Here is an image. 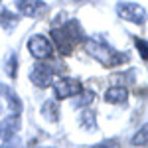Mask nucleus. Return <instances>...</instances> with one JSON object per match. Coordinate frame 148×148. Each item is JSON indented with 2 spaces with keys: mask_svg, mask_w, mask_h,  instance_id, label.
I'll use <instances>...</instances> for the list:
<instances>
[{
  "mask_svg": "<svg viewBox=\"0 0 148 148\" xmlns=\"http://www.w3.org/2000/svg\"><path fill=\"white\" fill-rule=\"evenodd\" d=\"M126 99H128L126 87L114 85V87H109V89L105 91V101L109 103V105H125Z\"/></svg>",
  "mask_w": 148,
  "mask_h": 148,
  "instance_id": "1a4fd4ad",
  "label": "nucleus"
},
{
  "mask_svg": "<svg viewBox=\"0 0 148 148\" xmlns=\"http://www.w3.org/2000/svg\"><path fill=\"white\" fill-rule=\"evenodd\" d=\"M134 42H136V47H138V51H140V53H142V61H146V42H144V40H134Z\"/></svg>",
  "mask_w": 148,
  "mask_h": 148,
  "instance_id": "2eb2a0df",
  "label": "nucleus"
},
{
  "mask_svg": "<svg viewBox=\"0 0 148 148\" xmlns=\"http://www.w3.org/2000/svg\"><path fill=\"white\" fill-rule=\"evenodd\" d=\"M44 116H47V121H57L59 119V109L53 101H46L44 105Z\"/></svg>",
  "mask_w": 148,
  "mask_h": 148,
  "instance_id": "ddd939ff",
  "label": "nucleus"
},
{
  "mask_svg": "<svg viewBox=\"0 0 148 148\" xmlns=\"http://www.w3.org/2000/svg\"><path fill=\"white\" fill-rule=\"evenodd\" d=\"M53 93H56V99H71V97H77L83 91V85L79 79H73V77H59L53 79L51 83Z\"/></svg>",
  "mask_w": 148,
  "mask_h": 148,
  "instance_id": "7ed1b4c3",
  "label": "nucleus"
},
{
  "mask_svg": "<svg viewBox=\"0 0 148 148\" xmlns=\"http://www.w3.org/2000/svg\"><path fill=\"white\" fill-rule=\"evenodd\" d=\"M0 97L6 101V105H8V111H10L12 114H20V113H22V109H24L22 99L18 97V93L14 91L12 87L4 85V83H0Z\"/></svg>",
  "mask_w": 148,
  "mask_h": 148,
  "instance_id": "0eeeda50",
  "label": "nucleus"
},
{
  "mask_svg": "<svg viewBox=\"0 0 148 148\" xmlns=\"http://www.w3.org/2000/svg\"><path fill=\"white\" fill-rule=\"evenodd\" d=\"M79 125L81 128L85 130H97V119H95V113L91 109H83L79 114Z\"/></svg>",
  "mask_w": 148,
  "mask_h": 148,
  "instance_id": "9b49d317",
  "label": "nucleus"
},
{
  "mask_svg": "<svg viewBox=\"0 0 148 148\" xmlns=\"http://www.w3.org/2000/svg\"><path fill=\"white\" fill-rule=\"evenodd\" d=\"M116 16L126 20V22L136 24V26H142L146 22V10L134 2H119L116 4Z\"/></svg>",
  "mask_w": 148,
  "mask_h": 148,
  "instance_id": "20e7f679",
  "label": "nucleus"
},
{
  "mask_svg": "<svg viewBox=\"0 0 148 148\" xmlns=\"http://www.w3.org/2000/svg\"><path fill=\"white\" fill-rule=\"evenodd\" d=\"M4 71H6L8 77L16 79V75H18V56H16V51L8 53L6 61H4Z\"/></svg>",
  "mask_w": 148,
  "mask_h": 148,
  "instance_id": "f8f14e48",
  "label": "nucleus"
},
{
  "mask_svg": "<svg viewBox=\"0 0 148 148\" xmlns=\"http://www.w3.org/2000/svg\"><path fill=\"white\" fill-rule=\"evenodd\" d=\"M18 22H20V16L14 14L10 8H2L0 10V26H2V30L12 32V30L18 28Z\"/></svg>",
  "mask_w": 148,
  "mask_h": 148,
  "instance_id": "9d476101",
  "label": "nucleus"
},
{
  "mask_svg": "<svg viewBox=\"0 0 148 148\" xmlns=\"http://www.w3.org/2000/svg\"><path fill=\"white\" fill-rule=\"evenodd\" d=\"M18 132H20V114H10L0 123V138L4 142L14 140Z\"/></svg>",
  "mask_w": 148,
  "mask_h": 148,
  "instance_id": "6e6552de",
  "label": "nucleus"
},
{
  "mask_svg": "<svg viewBox=\"0 0 148 148\" xmlns=\"http://www.w3.org/2000/svg\"><path fill=\"white\" fill-rule=\"evenodd\" d=\"M85 49L87 53L97 59L101 65L105 67H116V65H123L125 61H128V56L123 51H116L114 47H111L107 42H103L99 38H89L85 40Z\"/></svg>",
  "mask_w": 148,
  "mask_h": 148,
  "instance_id": "f257e3e1",
  "label": "nucleus"
},
{
  "mask_svg": "<svg viewBox=\"0 0 148 148\" xmlns=\"http://www.w3.org/2000/svg\"><path fill=\"white\" fill-rule=\"evenodd\" d=\"M4 148H14V146H4ZM16 148H20V146H16Z\"/></svg>",
  "mask_w": 148,
  "mask_h": 148,
  "instance_id": "dca6fc26",
  "label": "nucleus"
},
{
  "mask_svg": "<svg viewBox=\"0 0 148 148\" xmlns=\"http://www.w3.org/2000/svg\"><path fill=\"white\" fill-rule=\"evenodd\" d=\"M132 144H134V146H146V126H142L136 134H134Z\"/></svg>",
  "mask_w": 148,
  "mask_h": 148,
  "instance_id": "4468645a",
  "label": "nucleus"
},
{
  "mask_svg": "<svg viewBox=\"0 0 148 148\" xmlns=\"http://www.w3.org/2000/svg\"><path fill=\"white\" fill-rule=\"evenodd\" d=\"M53 73H56L53 65H49V63H36L32 67V71H30V81L36 87L46 89V87H51V83H53Z\"/></svg>",
  "mask_w": 148,
  "mask_h": 148,
  "instance_id": "39448f33",
  "label": "nucleus"
},
{
  "mask_svg": "<svg viewBox=\"0 0 148 148\" xmlns=\"http://www.w3.org/2000/svg\"><path fill=\"white\" fill-rule=\"evenodd\" d=\"M44 148H51V146H44Z\"/></svg>",
  "mask_w": 148,
  "mask_h": 148,
  "instance_id": "f3484780",
  "label": "nucleus"
},
{
  "mask_svg": "<svg viewBox=\"0 0 148 148\" xmlns=\"http://www.w3.org/2000/svg\"><path fill=\"white\" fill-rule=\"evenodd\" d=\"M16 10L26 18H40L47 10L44 0H16Z\"/></svg>",
  "mask_w": 148,
  "mask_h": 148,
  "instance_id": "423d86ee",
  "label": "nucleus"
},
{
  "mask_svg": "<svg viewBox=\"0 0 148 148\" xmlns=\"http://www.w3.org/2000/svg\"><path fill=\"white\" fill-rule=\"evenodd\" d=\"M28 51H30V56L34 59L44 61V59H49L53 56V44H51V40L47 36L34 34V36H30V40H28Z\"/></svg>",
  "mask_w": 148,
  "mask_h": 148,
  "instance_id": "f03ea898",
  "label": "nucleus"
}]
</instances>
